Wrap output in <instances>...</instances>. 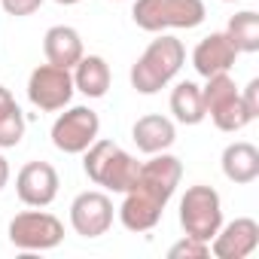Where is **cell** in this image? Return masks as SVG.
I'll use <instances>...</instances> for the list:
<instances>
[{
    "label": "cell",
    "instance_id": "25",
    "mask_svg": "<svg viewBox=\"0 0 259 259\" xmlns=\"http://www.w3.org/2000/svg\"><path fill=\"white\" fill-rule=\"evenodd\" d=\"M7 183H10V162L0 153V189H7Z\"/></svg>",
    "mask_w": 259,
    "mask_h": 259
},
{
    "label": "cell",
    "instance_id": "14",
    "mask_svg": "<svg viewBox=\"0 0 259 259\" xmlns=\"http://www.w3.org/2000/svg\"><path fill=\"white\" fill-rule=\"evenodd\" d=\"M138 171H141V162L116 144V150H113V153L107 156V162L101 165V171H98V177H95V186H104V189H110V192L125 195L128 189L135 186Z\"/></svg>",
    "mask_w": 259,
    "mask_h": 259
},
{
    "label": "cell",
    "instance_id": "2",
    "mask_svg": "<svg viewBox=\"0 0 259 259\" xmlns=\"http://www.w3.org/2000/svg\"><path fill=\"white\" fill-rule=\"evenodd\" d=\"M132 19L147 34L192 31L207 19L204 0H135Z\"/></svg>",
    "mask_w": 259,
    "mask_h": 259
},
{
    "label": "cell",
    "instance_id": "22",
    "mask_svg": "<svg viewBox=\"0 0 259 259\" xmlns=\"http://www.w3.org/2000/svg\"><path fill=\"white\" fill-rule=\"evenodd\" d=\"M0 7L13 19H25V16H34L43 7V0H0Z\"/></svg>",
    "mask_w": 259,
    "mask_h": 259
},
{
    "label": "cell",
    "instance_id": "7",
    "mask_svg": "<svg viewBox=\"0 0 259 259\" xmlns=\"http://www.w3.org/2000/svg\"><path fill=\"white\" fill-rule=\"evenodd\" d=\"M165 207H168V198H162L156 189H150V186H144V183L135 180V186L125 192V198H122V204H119L116 213H119V223L128 232H138L141 235V232H150V229L159 226Z\"/></svg>",
    "mask_w": 259,
    "mask_h": 259
},
{
    "label": "cell",
    "instance_id": "8",
    "mask_svg": "<svg viewBox=\"0 0 259 259\" xmlns=\"http://www.w3.org/2000/svg\"><path fill=\"white\" fill-rule=\"evenodd\" d=\"M113 201L101 189H85L70 201V226L82 238H101L113 226Z\"/></svg>",
    "mask_w": 259,
    "mask_h": 259
},
{
    "label": "cell",
    "instance_id": "15",
    "mask_svg": "<svg viewBox=\"0 0 259 259\" xmlns=\"http://www.w3.org/2000/svg\"><path fill=\"white\" fill-rule=\"evenodd\" d=\"M220 165H223L226 180H232L238 186H247L259 177V150L250 141H232L223 150Z\"/></svg>",
    "mask_w": 259,
    "mask_h": 259
},
{
    "label": "cell",
    "instance_id": "20",
    "mask_svg": "<svg viewBox=\"0 0 259 259\" xmlns=\"http://www.w3.org/2000/svg\"><path fill=\"white\" fill-rule=\"evenodd\" d=\"M25 128H28V122H25L22 107H16V110L7 113V116H0V150L19 147L22 138H25Z\"/></svg>",
    "mask_w": 259,
    "mask_h": 259
},
{
    "label": "cell",
    "instance_id": "9",
    "mask_svg": "<svg viewBox=\"0 0 259 259\" xmlns=\"http://www.w3.org/2000/svg\"><path fill=\"white\" fill-rule=\"evenodd\" d=\"M61 177L49 162H25L16 174V195L28 207H49L58 198Z\"/></svg>",
    "mask_w": 259,
    "mask_h": 259
},
{
    "label": "cell",
    "instance_id": "18",
    "mask_svg": "<svg viewBox=\"0 0 259 259\" xmlns=\"http://www.w3.org/2000/svg\"><path fill=\"white\" fill-rule=\"evenodd\" d=\"M229 37V43L238 49V55H253L259 52V13L253 10H244V13H235L223 31Z\"/></svg>",
    "mask_w": 259,
    "mask_h": 259
},
{
    "label": "cell",
    "instance_id": "10",
    "mask_svg": "<svg viewBox=\"0 0 259 259\" xmlns=\"http://www.w3.org/2000/svg\"><path fill=\"white\" fill-rule=\"evenodd\" d=\"M259 247V223L253 217H235L223 223L220 232L210 238V253L217 259H244Z\"/></svg>",
    "mask_w": 259,
    "mask_h": 259
},
{
    "label": "cell",
    "instance_id": "6",
    "mask_svg": "<svg viewBox=\"0 0 259 259\" xmlns=\"http://www.w3.org/2000/svg\"><path fill=\"white\" fill-rule=\"evenodd\" d=\"M73 73L67 67H55V64H37L28 76V101L43 110V113H55L64 110L73 98Z\"/></svg>",
    "mask_w": 259,
    "mask_h": 259
},
{
    "label": "cell",
    "instance_id": "12",
    "mask_svg": "<svg viewBox=\"0 0 259 259\" xmlns=\"http://www.w3.org/2000/svg\"><path fill=\"white\" fill-rule=\"evenodd\" d=\"M132 141H135V147H138L141 153H147V156L165 153V150H171L174 141H177V125H174L168 116H162V113H147V116H141V119L132 125Z\"/></svg>",
    "mask_w": 259,
    "mask_h": 259
},
{
    "label": "cell",
    "instance_id": "21",
    "mask_svg": "<svg viewBox=\"0 0 259 259\" xmlns=\"http://www.w3.org/2000/svg\"><path fill=\"white\" fill-rule=\"evenodd\" d=\"M168 256H171V259H204V256H210V244L183 235L177 244L168 247Z\"/></svg>",
    "mask_w": 259,
    "mask_h": 259
},
{
    "label": "cell",
    "instance_id": "23",
    "mask_svg": "<svg viewBox=\"0 0 259 259\" xmlns=\"http://www.w3.org/2000/svg\"><path fill=\"white\" fill-rule=\"evenodd\" d=\"M238 95H241V101H244L247 113L256 119V116H259V79H250V82L244 85V92H238Z\"/></svg>",
    "mask_w": 259,
    "mask_h": 259
},
{
    "label": "cell",
    "instance_id": "11",
    "mask_svg": "<svg viewBox=\"0 0 259 259\" xmlns=\"http://www.w3.org/2000/svg\"><path fill=\"white\" fill-rule=\"evenodd\" d=\"M235 58H238V49L229 43V37L223 31H213L207 34L195 49H192V67L198 76H213V73H229L235 67Z\"/></svg>",
    "mask_w": 259,
    "mask_h": 259
},
{
    "label": "cell",
    "instance_id": "17",
    "mask_svg": "<svg viewBox=\"0 0 259 259\" xmlns=\"http://www.w3.org/2000/svg\"><path fill=\"white\" fill-rule=\"evenodd\" d=\"M171 113L180 125H201L207 119L204 101H201V85L192 79H183L171 89Z\"/></svg>",
    "mask_w": 259,
    "mask_h": 259
},
{
    "label": "cell",
    "instance_id": "27",
    "mask_svg": "<svg viewBox=\"0 0 259 259\" xmlns=\"http://www.w3.org/2000/svg\"><path fill=\"white\" fill-rule=\"evenodd\" d=\"M223 4H241V0H223Z\"/></svg>",
    "mask_w": 259,
    "mask_h": 259
},
{
    "label": "cell",
    "instance_id": "24",
    "mask_svg": "<svg viewBox=\"0 0 259 259\" xmlns=\"http://www.w3.org/2000/svg\"><path fill=\"white\" fill-rule=\"evenodd\" d=\"M19 104H16V98H13V92L7 89V85H0V116H7V113H13Z\"/></svg>",
    "mask_w": 259,
    "mask_h": 259
},
{
    "label": "cell",
    "instance_id": "19",
    "mask_svg": "<svg viewBox=\"0 0 259 259\" xmlns=\"http://www.w3.org/2000/svg\"><path fill=\"white\" fill-rule=\"evenodd\" d=\"M210 122L220 128V132H226V135H235V132H244V128L253 122V116L247 113V107H244V101H241V95H235V98H229V101H223L220 107H213L210 113Z\"/></svg>",
    "mask_w": 259,
    "mask_h": 259
},
{
    "label": "cell",
    "instance_id": "1",
    "mask_svg": "<svg viewBox=\"0 0 259 259\" xmlns=\"http://www.w3.org/2000/svg\"><path fill=\"white\" fill-rule=\"evenodd\" d=\"M186 64V46L171 37V34H162L156 37L144 52L141 58L132 64V73H128V79H132V89L138 95H156L162 92L177 73L180 67Z\"/></svg>",
    "mask_w": 259,
    "mask_h": 259
},
{
    "label": "cell",
    "instance_id": "16",
    "mask_svg": "<svg viewBox=\"0 0 259 259\" xmlns=\"http://www.w3.org/2000/svg\"><path fill=\"white\" fill-rule=\"evenodd\" d=\"M70 73H73V89L82 92L85 98H104L110 92L113 73H110L107 58H101V55H82Z\"/></svg>",
    "mask_w": 259,
    "mask_h": 259
},
{
    "label": "cell",
    "instance_id": "4",
    "mask_svg": "<svg viewBox=\"0 0 259 259\" xmlns=\"http://www.w3.org/2000/svg\"><path fill=\"white\" fill-rule=\"evenodd\" d=\"M64 241V223L49 210H22L10 220V244L25 253H43Z\"/></svg>",
    "mask_w": 259,
    "mask_h": 259
},
{
    "label": "cell",
    "instance_id": "5",
    "mask_svg": "<svg viewBox=\"0 0 259 259\" xmlns=\"http://www.w3.org/2000/svg\"><path fill=\"white\" fill-rule=\"evenodd\" d=\"M101 135V119L92 107H70L52 122V144L64 156H82Z\"/></svg>",
    "mask_w": 259,
    "mask_h": 259
},
{
    "label": "cell",
    "instance_id": "13",
    "mask_svg": "<svg viewBox=\"0 0 259 259\" xmlns=\"http://www.w3.org/2000/svg\"><path fill=\"white\" fill-rule=\"evenodd\" d=\"M43 55H46L49 64L73 70V64L85 55V46H82L79 31L70 28V25H52L43 34Z\"/></svg>",
    "mask_w": 259,
    "mask_h": 259
},
{
    "label": "cell",
    "instance_id": "3",
    "mask_svg": "<svg viewBox=\"0 0 259 259\" xmlns=\"http://www.w3.org/2000/svg\"><path fill=\"white\" fill-rule=\"evenodd\" d=\"M180 226L189 238L207 241L220 232L223 226V198L213 186L195 183L183 192L180 198Z\"/></svg>",
    "mask_w": 259,
    "mask_h": 259
},
{
    "label": "cell",
    "instance_id": "26",
    "mask_svg": "<svg viewBox=\"0 0 259 259\" xmlns=\"http://www.w3.org/2000/svg\"><path fill=\"white\" fill-rule=\"evenodd\" d=\"M55 4H61V7H76V4H82V0H55Z\"/></svg>",
    "mask_w": 259,
    "mask_h": 259
}]
</instances>
